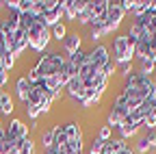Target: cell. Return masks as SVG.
Returning a JSON list of instances; mask_svg holds the SVG:
<instances>
[{
  "label": "cell",
  "instance_id": "6da1fadb",
  "mask_svg": "<svg viewBox=\"0 0 156 154\" xmlns=\"http://www.w3.org/2000/svg\"><path fill=\"white\" fill-rule=\"evenodd\" d=\"M111 63V56L106 46H95L91 52H87V59L80 65L76 74L69 76L67 81V95L72 100L80 102V106H91L100 100L104 93L111 76L104 72V67Z\"/></svg>",
  "mask_w": 156,
  "mask_h": 154
},
{
  "label": "cell",
  "instance_id": "7a4b0ae2",
  "mask_svg": "<svg viewBox=\"0 0 156 154\" xmlns=\"http://www.w3.org/2000/svg\"><path fill=\"white\" fill-rule=\"evenodd\" d=\"M154 95H156V83L152 81V76H145L141 72H132L126 78V85L115 102L122 104L128 113H132L139 106H143L150 98H154Z\"/></svg>",
  "mask_w": 156,
  "mask_h": 154
},
{
  "label": "cell",
  "instance_id": "3957f363",
  "mask_svg": "<svg viewBox=\"0 0 156 154\" xmlns=\"http://www.w3.org/2000/svg\"><path fill=\"white\" fill-rule=\"evenodd\" d=\"M17 22L26 30V37H28V46L35 50V52H44L50 44V37H52V30L50 26L44 22V17L39 15H30V13H17Z\"/></svg>",
  "mask_w": 156,
  "mask_h": 154
},
{
  "label": "cell",
  "instance_id": "277c9868",
  "mask_svg": "<svg viewBox=\"0 0 156 154\" xmlns=\"http://www.w3.org/2000/svg\"><path fill=\"white\" fill-rule=\"evenodd\" d=\"M56 76H69V72H67V54L48 52L28 72V81L30 83L33 81H48V78H56Z\"/></svg>",
  "mask_w": 156,
  "mask_h": 154
},
{
  "label": "cell",
  "instance_id": "5b68a950",
  "mask_svg": "<svg viewBox=\"0 0 156 154\" xmlns=\"http://www.w3.org/2000/svg\"><path fill=\"white\" fill-rule=\"evenodd\" d=\"M0 37H2V44L7 48V52H11L13 56H20L26 50L28 37H26V30L17 22V11H11V15L7 20H2V24H0Z\"/></svg>",
  "mask_w": 156,
  "mask_h": 154
},
{
  "label": "cell",
  "instance_id": "8992f818",
  "mask_svg": "<svg viewBox=\"0 0 156 154\" xmlns=\"http://www.w3.org/2000/svg\"><path fill=\"white\" fill-rule=\"evenodd\" d=\"M134 56H136V41L130 39L128 35L115 37V41H113V61H115V65L132 61Z\"/></svg>",
  "mask_w": 156,
  "mask_h": 154
},
{
  "label": "cell",
  "instance_id": "52a82bcc",
  "mask_svg": "<svg viewBox=\"0 0 156 154\" xmlns=\"http://www.w3.org/2000/svg\"><path fill=\"white\" fill-rule=\"evenodd\" d=\"M63 15H65L63 2H58V0H41V17L50 28L61 22Z\"/></svg>",
  "mask_w": 156,
  "mask_h": 154
},
{
  "label": "cell",
  "instance_id": "ba28073f",
  "mask_svg": "<svg viewBox=\"0 0 156 154\" xmlns=\"http://www.w3.org/2000/svg\"><path fill=\"white\" fill-rule=\"evenodd\" d=\"M124 15H126V11L122 7V2H108V9H106V28H108V33L119 28Z\"/></svg>",
  "mask_w": 156,
  "mask_h": 154
},
{
  "label": "cell",
  "instance_id": "9c48e42d",
  "mask_svg": "<svg viewBox=\"0 0 156 154\" xmlns=\"http://www.w3.org/2000/svg\"><path fill=\"white\" fill-rule=\"evenodd\" d=\"M5 134H7V141L9 143H17V141H22V139H28V128L24 126V122L13 120L9 124V128L5 130Z\"/></svg>",
  "mask_w": 156,
  "mask_h": 154
},
{
  "label": "cell",
  "instance_id": "30bf717a",
  "mask_svg": "<svg viewBox=\"0 0 156 154\" xmlns=\"http://www.w3.org/2000/svg\"><path fill=\"white\" fill-rule=\"evenodd\" d=\"M152 148H156V130H147L145 137H141V139H139L136 152H139V154H145V152H150Z\"/></svg>",
  "mask_w": 156,
  "mask_h": 154
},
{
  "label": "cell",
  "instance_id": "8fae6325",
  "mask_svg": "<svg viewBox=\"0 0 156 154\" xmlns=\"http://www.w3.org/2000/svg\"><path fill=\"white\" fill-rule=\"evenodd\" d=\"M15 91H17V98L26 104L28 91H30V81H28V76H22V78H17V83H15Z\"/></svg>",
  "mask_w": 156,
  "mask_h": 154
},
{
  "label": "cell",
  "instance_id": "7c38bea8",
  "mask_svg": "<svg viewBox=\"0 0 156 154\" xmlns=\"http://www.w3.org/2000/svg\"><path fill=\"white\" fill-rule=\"evenodd\" d=\"M63 48H65V54L72 56L74 52L80 50V37H78V35H67L63 39Z\"/></svg>",
  "mask_w": 156,
  "mask_h": 154
},
{
  "label": "cell",
  "instance_id": "4fadbf2b",
  "mask_svg": "<svg viewBox=\"0 0 156 154\" xmlns=\"http://www.w3.org/2000/svg\"><path fill=\"white\" fill-rule=\"evenodd\" d=\"M0 111H2L5 115L13 113V100H11V95L5 93V91H0Z\"/></svg>",
  "mask_w": 156,
  "mask_h": 154
},
{
  "label": "cell",
  "instance_id": "5bb4252c",
  "mask_svg": "<svg viewBox=\"0 0 156 154\" xmlns=\"http://www.w3.org/2000/svg\"><path fill=\"white\" fill-rule=\"evenodd\" d=\"M104 148H106V141H102L100 137H95V139L91 141V148H89V152H87V154H102V152H104Z\"/></svg>",
  "mask_w": 156,
  "mask_h": 154
},
{
  "label": "cell",
  "instance_id": "9a60e30c",
  "mask_svg": "<svg viewBox=\"0 0 156 154\" xmlns=\"http://www.w3.org/2000/svg\"><path fill=\"white\" fill-rule=\"evenodd\" d=\"M50 30H52V35L56 37L58 41H63L65 37H67V28H65V24H63V22H58V24H54V26H52Z\"/></svg>",
  "mask_w": 156,
  "mask_h": 154
},
{
  "label": "cell",
  "instance_id": "2e32d148",
  "mask_svg": "<svg viewBox=\"0 0 156 154\" xmlns=\"http://www.w3.org/2000/svg\"><path fill=\"white\" fill-rule=\"evenodd\" d=\"M52 139H54V130L50 128V130L41 132V139H39V143H41V148L46 150V148H50V145H52Z\"/></svg>",
  "mask_w": 156,
  "mask_h": 154
},
{
  "label": "cell",
  "instance_id": "e0dca14e",
  "mask_svg": "<svg viewBox=\"0 0 156 154\" xmlns=\"http://www.w3.org/2000/svg\"><path fill=\"white\" fill-rule=\"evenodd\" d=\"M111 132H113V128H111V126H102V128H100V132H98V137H100L102 141H111Z\"/></svg>",
  "mask_w": 156,
  "mask_h": 154
},
{
  "label": "cell",
  "instance_id": "ac0fdd59",
  "mask_svg": "<svg viewBox=\"0 0 156 154\" xmlns=\"http://www.w3.org/2000/svg\"><path fill=\"white\" fill-rule=\"evenodd\" d=\"M5 83H7V70H2V67H0V89L5 87Z\"/></svg>",
  "mask_w": 156,
  "mask_h": 154
},
{
  "label": "cell",
  "instance_id": "d6986e66",
  "mask_svg": "<svg viewBox=\"0 0 156 154\" xmlns=\"http://www.w3.org/2000/svg\"><path fill=\"white\" fill-rule=\"evenodd\" d=\"M119 154H134V152H132L130 148H126V150H124V152H119Z\"/></svg>",
  "mask_w": 156,
  "mask_h": 154
},
{
  "label": "cell",
  "instance_id": "ffe728a7",
  "mask_svg": "<svg viewBox=\"0 0 156 154\" xmlns=\"http://www.w3.org/2000/svg\"><path fill=\"white\" fill-rule=\"evenodd\" d=\"M0 130H2V124H0Z\"/></svg>",
  "mask_w": 156,
  "mask_h": 154
},
{
  "label": "cell",
  "instance_id": "44dd1931",
  "mask_svg": "<svg viewBox=\"0 0 156 154\" xmlns=\"http://www.w3.org/2000/svg\"><path fill=\"white\" fill-rule=\"evenodd\" d=\"M154 72H156V70H154Z\"/></svg>",
  "mask_w": 156,
  "mask_h": 154
}]
</instances>
